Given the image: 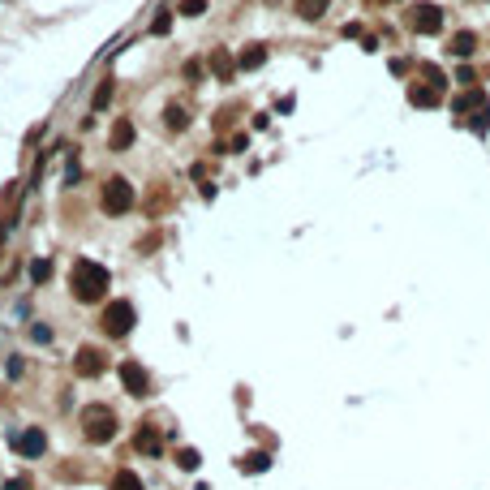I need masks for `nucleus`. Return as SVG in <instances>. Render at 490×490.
Returning a JSON list of instances; mask_svg holds the SVG:
<instances>
[{
  "mask_svg": "<svg viewBox=\"0 0 490 490\" xmlns=\"http://www.w3.org/2000/svg\"><path fill=\"white\" fill-rule=\"evenodd\" d=\"M30 340H35V345H52V327H30Z\"/></svg>",
  "mask_w": 490,
  "mask_h": 490,
  "instance_id": "5701e85b",
  "label": "nucleus"
},
{
  "mask_svg": "<svg viewBox=\"0 0 490 490\" xmlns=\"http://www.w3.org/2000/svg\"><path fill=\"white\" fill-rule=\"evenodd\" d=\"M129 142H134V125H129V121H117V125H112V146L125 151Z\"/></svg>",
  "mask_w": 490,
  "mask_h": 490,
  "instance_id": "2eb2a0df",
  "label": "nucleus"
},
{
  "mask_svg": "<svg viewBox=\"0 0 490 490\" xmlns=\"http://www.w3.org/2000/svg\"><path fill=\"white\" fill-rule=\"evenodd\" d=\"M181 13H185V18H202V13H207V0H181Z\"/></svg>",
  "mask_w": 490,
  "mask_h": 490,
  "instance_id": "412c9836",
  "label": "nucleus"
},
{
  "mask_svg": "<svg viewBox=\"0 0 490 490\" xmlns=\"http://www.w3.org/2000/svg\"><path fill=\"white\" fill-rule=\"evenodd\" d=\"M134 318H138V314H134V305H129V301H112V305L104 310V331L121 340V336L134 331Z\"/></svg>",
  "mask_w": 490,
  "mask_h": 490,
  "instance_id": "20e7f679",
  "label": "nucleus"
},
{
  "mask_svg": "<svg viewBox=\"0 0 490 490\" xmlns=\"http://www.w3.org/2000/svg\"><path fill=\"white\" fill-rule=\"evenodd\" d=\"M5 490H26V482L18 478V482H5Z\"/></svg>",
  "mask_w": 490,
  "mask_h": 490,
  "instance_id": "393cba45",
  "label": "nucleus"
},
{
  "mask_svg": "<svg viewBox=\"0 0 490 490\" xmlns=\"http://www.w3.org/2000/svg\"><path fill=\"white\" fill-rule=\"evenodd\" d=\"M151 30H155V35H168V30H172V13H168V9H163V13H159V18H155V26H151Z\"/></svg>",
  "mask_w": 490,
  "mask_h": 490,
  "instance_id": "b1692460",
  "label": "nucleus"
},
{
  "mask_svg": "<svg viewBox=\"0 0 490 490\" xmlns=\"http://www.w3.org/2000/svg\"><path fill=\"white\" fill-rule=\"evenodd\" d=\"M263 469H271L267 452H250V456H245V473H263Z\"/></svg>",
  "mask_w": 490,
  "mask_h": 490,
  "instance_id": "f3484780",
  "label": "nucleus"
},
{
  "mask_svg": "<svg viewBox=\"0 0 490 490\" xmlns=\"http://www.w3.org/2000/svg\"><path fill=\"white\" fill-rule=\"evenodd\" d=\"M112 490H142V478H138V473H129V469H121L117 478H112Z\"/></svg>",
  "mask_w": 490,
  "mask_h": 490,
  "instance_id": "dca6fc26",
  "label": "nucleus"
},
{
  "mask_svg": "<svg viewBox=\"0 0 490 490\" xmlns=\"http://www.w3.org/2000/svg\"><path fill=\"white\" fill-rule=\"evenodd\" d=\"M267 60V47H245V52H241V60H237V69H258V65H263Z\"/></svg>",
  "mask_w": 490,
  "mask_h": 490,
  "instance_id": "ddd939ff",
  "label": "nucleus"
},
{
  "mask_svg": "<svg viewBox=\"0 0 490 490\" xmlns=\"http://www.w3.org/2000/svg\"><path fill=\"white\" fill-rule=\"evenodd\" d=\"M176 465H181V469H189V473H194V469L202 465V456L194 452V447H181V456H176Z\"/></svg>",
  "mask_w": 490,
  "mask_h": 490,
  "instance_id": "6ab92c4d",
  "label": "nucleus"
},
{
  "mask_svg": "<svg viewBox=\"0 0 490 490\" xmlns=\"http://www.w3.org/2000/svg\"><path fill=\"white\" fill-rule=\"evenodd\" d=\"M82 426H86V439L91 443H108L117 434V413L108 404H86L82 408Z\"/></svg>",
  "mask_w": 490,
  "mask_h": 490,
  "instance_id": "f03ea898",
  "label": "nucleus"
},
{
  "mask_svg": "<svg viewBox=\"0 0 490 490\" xmlns=\"http://www.w3.org/2000/svg\"><path fill=\"white\" fill-rule=\"evenodd\" d=\"M379 5H396V0H379Z\"/></svg>",
  "mask_w": 490,
  "mask_h": 490,
  "instance_id": "a878e982",
  "label": "nucleus"
},
{
  "mask_svg": "<svg viewBox=\"0 0 490 490\" xmlns=\"http://www.w3.org/2000/svg\"><path fill=\"white\" fill-rule=\"evenodd\" d=\"M408 26H413L417 35H439V30H443V9L439 5H417L413 13H408Z\"/></svg>",
  "mask_w": 490,
  "mask_h": 490,
  "instance_id": "39448f33",
  "label": "nucleus"
},
{
  "mask_svg": "<svg viewBox=\"0 0 490 490\" xmlns=\"http://www.w3.org/2000/svg\"><path fill=\"white\" fill-rule=\"evenodd\" d=\"M134 447H138V452H146V456H155V452H159V430L142 426V430H138V439H134Z\"/></svg>",
  "mask_w": 490,
  "mask_h": 490,
  "instance_id": "9b49d317",
  "label": "nucleus"
},
{
  "mask_svg": "<svg viewBox=\"0 0 490 490\" xmlns=\"http://www.w3.org/2000/svg\"><path fill=\"white\" fill-rule=\"evenodd\" d=\"M297 13L305 22H318L323 13H327V0H297Z\"/></svg>",
  "mask_w": 490,
  "mask_h": 490,
  "instance_id": "4468645a",
  "label": "nucleus"
},
{
  "mask_svg": "<svg viewBox=\"0 0 490 490\" xmlns=\"http://www.w3.org/2000/svg\"><path fill=\"white\" fill-rule=\"evenodd\" d=\"M473 47H478V35H473V30H460V35L452 39V52L460 56V60H465V56H473Z\"/></svg>",
  "mask_w": 490,
  "mask_h": 490,
  "instance_id": "f8f14e48",
  "label": "nucleus"
},
{
  "mask_svg": "<svg viewBox=\"0 0 490 490\" xmlns=\"http://www.w3.org/2000/svg\"><path fill=\"white\" fill-rule=\"evenodd\" d=\"M108 100H112V82H104V86L95 91V104H91V108H95V112H104V108H108Z\"/></svg>",
  "mask_w": 490,
  "mask_h": 490,
  "instance_id": "4be33fe9",
  "label": "nucleus"
},
{
  "mask_svg": "<svg viewBox=\"0 0 490 490\" xmlns=\"http://www.w3.org/2000/svg\"><path fill=\"white\" fill-rule=\"evenodd\" d=\"M211 73H215L220 82H228V78H233V73H237V60H233V56H228V52H224V47H215V52H211Z\"/></svg>",
  "mask_w": 490,
  "mask_h": 490,
  "instance_id": "9d476101",
  "label": "nucleus"
},
{
  "mask_svg": "<svg viewBox=\"0 0 490 490\" xmlns=\"http://www.w3.org/2000/svg\"><path fill=\"white\" fill-rule=\"evenodd\" d=\"M121 383H125V391H129V396H151V374H146L138 362H125L121 366Z\"/></svg>",
  "mask_w": 490,
  "mask_h": 490,
  "instance_id": "423d86ee",
  "label": "nucleus"
},
{
  "mask_svg": "<svg viewBox=\"0 0 490 490\" xmlns=\"http://www.w3.org/2000/svg\"><path fill=\"white\" fill-rule=\"evenodd\" d=\"M73 370L82 374V379L104 374V353H100V349H78V353H73Z\"/></svg>",
  "mask_w": 490,
  "mask_h": 490,
  "instance_id": "6e6552de",
  "label": "nucleus"
},
{
  "mask_svg": "<svg viewBox=\"0 0 490 490\" xmlns=\"http://www.w3.org/2000/svg\"><path fill=\"white\" fill-rule=\"evenodd\" d=\"M129 207H134V185H129L125 176H112L104 185V211L108 215H125Z\"/></svg>",
  "mask_w": 490,
  "mask_h": 490,
  "instance_id": "7ed1b4c3",
  "label": "nucleus"
},
{
  "mask_svg": "<svg viewBox=\"0 0 490 490\" xmlns=\"http://www.w3.org/2000/svg\"><path fill=\"white\" fill-rule=\"evenodd\" d=\"M185 125H189L185 108H176V104H172V108H168V129H185Z\"/></svg>",
  "mask_w": 490,
  "mask_h": 490,
  "instance_id": "aec40b11",
  "label": "nucleus"
},
{
  "mask_svg": "<svg viewBox=\"0 0 490 490\" xmlns=\"http://www.w3.org/2000/svg\"><path fill=\"white\" fill-rule=\"evenodd\" d=\"M443 91H447V86H439V82H430V86H413V91H408V100H413L417 108H430V104H439V100H443Z\"/></svg>",
  "mask_w": 490,
  "mask_h": 490,
  "instance_id": "1a4fd4ad",
  "label": "nucleus"
},
{
  "mask_svg": "<svg viewBox=\"0 0 490 490\" xmlns=\"http://www.w3.org/2000/svg\"><path fill=\"white\" fill-rule=\"evenodd\" d=\"M47 275H52V263H47V258H35V263H30V280H35V284H43Z\"/></svg>",
  "mask_w": 490,
  "mask_h": 490,
  "instance_id": "a211bd4d",
  "label": "nucleus"
},
{
  "mask_svg": "<svg viewBox=\"0 0 490 490\" xmlns=\"http://www.w3.org/2000/svg\"><path fill=\"white\" fill-rule=\"evenodd\" d=\"M69 284H73V297H78V301H100L104 292H108V267L91 263V258H82V263H73Z\"/></svg>",
  "mask_w": 490,
  "mask_h": 490,
  "instance_id": "f257e3e1",
  "label": "nucleus"
},
{
  "mask_svg": "<svg viewBox=\"0 0 490 490\" xmlns=\"http://www.w3.org/2000/svg\"><path fill=\"white\" fill-rule=\"evenodd\" d=\"M13 447H18L22 456H30V460H35V456H43V452H47V434H43L39 426H30V430H22L18 439H13Z\"/></svg>",
  "mask_w": 490,
  "mask_h": 490,
  "instance_id": "0eeeda50",
  "label": "nucleus"
}]
</instances>
